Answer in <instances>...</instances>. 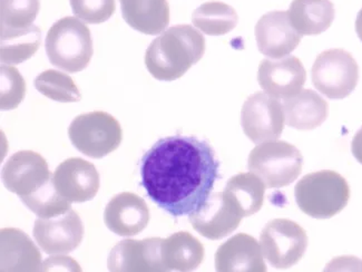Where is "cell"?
<instances>
[{
    "instance_id": "obj_35",
    "label": "cell",
    "mask_w": 362,
    "mask_h": 272,
    "mask_svg": "<svg viewBox=\"0 0 362 272\" xmlns=\"http://www.w3.org/2000/svg\"><path fill=\"white\" fill-rule=\"evenodd\" d=\"M361 270H362V264H361Z\"/></svg>"
},
{
    "instance_id": "obj_3",
    "label": "cell",
    "mask_w": 362,
    "mask_h": 272,
    "mask_svg": "<svg viewBox=\"0 0 362 272\" xmlns=\"http://www.w3.org/2000/svg\"><path fill=\"white\" fill-rule=\"evenodd\" d=\"M294 196L302 212L315 219H330L346 207L349 184L334 171L310 173L298 182Z\"/></svg>"
},
{
    "instance_id": "obj_28",
    "label": "cell",
    "mask_w": 362,
    "mask_h": 272,
    "mask_svg": "<svg viewBox=\"0 0 362 272\" xmlns=\"http://www.w3.org/2000/svg\"><path fill=\"white\" fill-rule=\"evenodd\" d=\"M35 87L40 94L56 102L75 103L82 100V94L74 79L55 69L40 74L35 79Z\"/></svg>"
},
{
    "instance_id": "obj_19",
    "label": "cell",
    "mask_w": 362,
    "mask_h": 272,
    "mask_svg": "<svg viewBox=\"0 0 362 272\" xmlns=\"http://www.w3.org/2000/svg\"><path fill=\"white\" fill-rule=\"evenodd\" d=\"M1 271H42V254L26 233L15 228L0 231Z\"/></svg>"
},
{
    "instance_id": "obj_16",
    "label": "cell",
    "mask_w": 362,
    "mask_h": 272,
    "mask_svg": "<svg viewBox=\"0 0 362 272\" xmlns=\"http://www.w3.org/2000/svg\"><path fill=\"white\" fill-rule=\"evenodd\" d=\"M160 238L121 241L108 256V270L114 272L166 271L160 256Z\"/></svg>"
},
{
    "instance_id": "obj_34",
    "label": "cell",
    "mask_w": 362,
    "mask_h": 272,
    "mask_svg": "<svg viewBox=\"0 0 362 272\" xmlns=\"http://www.w3.org/2000/svg\"><path fill=\"white\" fill-rule=\"evenodd\" d=\"M356 32L362 42V9L358 13L357 19H356Z\"/></svg>"
},
{
    "instance_id": "obj_21",
    "label": "cell",
    "mask_w": 362,
    "mask_h": 272,
    "mask_svg": "<svg viewBox=\"0 0 362 272\" xmlns=\"http://www.w3.org/2000/svg\"><path fill=\"white\" fill-rule=\"evenodd\" d=\"M124 21L137 32L158 35L170 23L168 0H121Z\"/></svg>"
},
{
    "instance_id": "obj_32",
    "label": "cell",
    "mask_w": 362,
    "mask_h": 272,
    "mask_svg": "<svg viewBox=\"0 0 362 272\" xmlns=\"http://www.w3.org/2000/svg\"><path fill=\"white\" fill-rule=\"evenodd\" d=\"M82 271L79 264L71 256H50L42 262V271Z\"/></svg>"
},
{
    "instance_id": "obj_12",
    "label": "cell",
    "mask_w": 362,
    "mask_h": 272,
    "mask_svg": "<svg viewBox=\"0 0 362 272\" xmlns=\"http://www.w3.org/2000/svg\"><path fill=\"white\" fill-rule=\"evenodd\" d=\"M242 217L226 192L211 194L199 211L189 215L192 227L204 238L220 240L239 228Z\"/></svg>"
},
{
    "instance_id": "obj_13",
    "label": "cell",
    "mask_w": 362,
    "mask_h": 272,
    "mask_svg": "<svg viewBox=\"0 0 362 272\" xmlns=\"http://www.w3.org/2000/svg\"><path fill=\"white\" fill-rule=\"evenodd\" d=\"M53 181L58 193L71 203L90 201L100 186V174L95 165L81 157H71L58 165Z\"/></svg>"
},
{
    "instance_id": "obj_25",
    "label": "cell",
    "mask_w": 362,
    "mask_h": 272,
    "mask_svg": "<svg viewBox=\"0 0 362 272\" xmlns=\"http://www.w3.org/2000/svg\"><path fill=\"white\" fill-rule=\"evenodd\" d=\"M0 60L3 65H18L40 50L42 32L37 26L17 32H0Z\"/></svg>"
},
{
    "instance_id": "obj_17",
    "label": "cell",
    "mask_w": 362,
    "mask_h": 272,
    "mask_svg": "<svg viewBox=\"0 0 362 272\" xmlns=\"http://www.w3.org/2000/svg\"><path fill=\"white\" fill-rule=\"evenodd\" d=\"M106 227L121 237H134L150 222V210L146 202L132 192L113 196L104 212Z\"/></svg>"
},
{
    "instance_id": "obj_23",
    "label": "cell",
    "mask_w": 362,
    "mask_h": 272,
    "mask_svg": "<svg viewBox=\"0 0 362 272\" xmlns=\"http://www.w3.org/2000/svg\"><path fill=\"white\" fill-rule=\"evenodd\" d=\"M291 24L303 35L322 34L334 23L336 9L330 0H293L288 11Z\"/></svg>"
},
{
    "instance_id": "obj_2",
    "label": "cell",
    "mask_w": 362,
    "mask_h": 272,
    "mask_svg": "<svg viewBox=\"0 0 362 272\" xmlns=\"http://www.w3.org/2000/svg\"><path fill=\"white\" fill-rule=\"evenodd\" d=\"M204 52L205 38L199 30L191 25H175L151 42L145 65L154 79L175 81L199 63Z\"/></svg>"
},
{
    "instance_id": "obj_18",
    "label": "cell",
    "mask_w": 362,
    "mask_h": 272,
    "mask_svg": "<svg viewBox=\"0 0 362 272\" xmlns=\"http://www.w3.org/2000/svg\"><path fill=\"white\" fill-rule=\"evenodd\" d=\"M218 272H265L262 249L253 237L239 233L224 242L216 254Z\"/></svg>"
},
{
    "instance_id": "obj_26",
    "label": "cell",
    "mask_w": 362,
    "mask_h": 272,
    "mask_svg": "<svg viewBox=\"0 0 362 272\" xmlns=\"http://www.w3.org/2000/svg\"><path fill=\"white\" fill-rule=\"evenodd\" d=\"M192 21L204 34L222 36L235 28L239 16L232 6L221 1H210L195 9Z\"/></svg>"
},
{
    "instance_id": "obj_7",
    "label": "cell",
    "mask_w": 362,
    "mask_h": 272,
    "mask_svg": "<svg viewBox=\"0 0 362 272\" xmlns=\"http://www.w3.org/2000/svg\"><path fill=\"white\" fill-rule=\"evenodd\" d=\"M359 66L350 52L340 48L325 50L313 66V83L330 100H344L357 87Z\"/></svg>"
},
{
    "instance_id": "obj_5",
    "label": "cell",
    "mask_w": 362,
    "mask_h": 272,
    "mask_svg": "<svg viewBox=\"0 0 362 272\" xmlns=\"http://www.w3.org/2000/svg\"><path fill=\"white\" fill-rule=\"evenodd\" d=\"M303 157L297 147L286 141L263 142L251 151L247 168L269 188L290 186L299 178Z\"/></svg>"
},
{
    "instance_id": "obj_31",
    "label": "cell",
    "mask_w": 362,
    "mask_h": 272,
    "mask_svg": "<svg viewBox=\"0 0 362 272\" xmlns=\"http://www.w3.org/2000/svg\"><path fill=\"white\" fill-rule=\"evenodd\" d=\"M74 15L87 24H103L115 13V0H69Z\"/></svg>"
},
{
    "instance_id": "obj_10",
    "label": "cell",
    "mask_w": 362,
    "mask_h": 272,
    "mask_svg": "<svg viewBox=\"0 0 362 272\" xmlns=\"http://www.w3.org/2000/svg\"><path fill=\"white\" fill-rule=\"evenodd\" d=\"M84 231L82 219L71 209L58 217H38L35 221L34 238L46 254H66L82 244Z\"/></svg>"
},
{
    "instance_id": "obj_14",
    "label": "cell",
    "mask_w": 362,
    "mask_h": 272,
    "mask_svg": "<svg viewBox=\"0 0 362 272\" xmlns=\"http://www.w3.org/2000/svg\"><path fill=\"white\" fill-rule=\"evenodd\" d=\"M307 72L294 56L280 60H263L259 65L257 81L264 93L276 100H286L301 92Z\"/></svg>"
},
{
    "instance_id": "obj_1",
    "label": "cell",
    "mask_w": 362,
    "mask_h": 272,
    "mask_svg": "<svg viewBox=\"0 0 362 272\" xmlns=\"http://www.w3.org/2000/svg\"><path fill=\"white\" fill-rule=\"evenodd\" d=\"M220 162L208 142L195 136L158 140L141 161V184L160 209L179 217L199 211L218 178Z\"/></svg>"
},
{
    "instance_id": "obj_6",
    "label": "cell",
    "mask_w": 362,
    "mask_h": 272,
    "mask_svg": "<svg viewBox=\"0 0 362 272\" xmlns=\"http://www.w3.org/2000/svg\"><path fill=\"white\" fill-rule=\"evenodd\" d=\"M69 136L79 152L93 159H102L121 145L123 131L113 115L95 110L74 118L69 128Z\"/></svg>"
},
{
    "instance_id": "obj_9",
    "label": "cell",
    "mask_w": 362,
    "mask_h": 272,
    "mask_svg": "<svg viewBox=\"0 0 362 272\" xmlns=\"http://www.w3.org/2000/svg\"><path fill=\"white\" fill-rule=\"evenodd\" d=\"M284 106L267 93L247 97L241 110V125L253 143L278 140L284 128Z\"/></svg>"
},
{
    "instance_id": "obj_20",
    "label": "cell",
    "mask_w": 362,
    "mask_h": 272,
    "mask_svg": "<svg viewBox=\"0 0 362 272\" xmlns=\"http://www.w3.org/2000/svg\"><path fill=\"white\" fill-rule=\"evenodd\" d=\"M282 106L288 125L299 131L315 130L328 118V103L313 89H303L286 98Z\"/></svg>"
},
{
    "instance_id": "obj_15",
    "label": "cell",
    "mask_w": 362,
    "mask_h": 272,
    "mask_svg": "<svg viewBox=\"0 0 362 272\" xmlns=\"http://www.w3.org/2000/svg\"><path fill=\"white\" fill-rule=\"evenodd\" d=\"M291 24L288 11H270L255 26V40L261 54L279 60L290 55L302 40Z\"/></svg>"
},
{
    "instance_id": "obj_29",
    "label": "cell",
    "mask_w": 362,
    "mask_h": 272,
    "mask_svg": "<svg viewBox=\"0 0 362 272\" xmlns=\"http://www.w3.org/2000/svg\"><path fill=\"white\" fill-rule=\"evenodd\" d=\"M21 199L30 211L42 219L58 217L71 210V202L58 193L53 178L34 193L21 196Z\"/></svg>"
},
{
    "instance_id": "obj_8",
    "label": "cell",
    "mask_w": 362,
    "mask_h": 272,
    "mask_svg": "<svg viewBox=\"0 0 362 272\" xmlns=\"http://www.w3.org/2000/svg\"><path fill=\"white\" fill-rule=\"evenodd\" d=\"M265 259L276 269H289L297 264L307 251L305 229L289 219H274L265 225L260 236Z\"/></svg>"
},
{
    "instance_id": "obj_11",
    "label": "cell",
    "mask_w": 362,
    "mask_h": 272,
    "mask_svg": "<svg viewBox=\"0 0 362 272\" xmlns=\"http://www.w3.org/2000/svg\"><path fill=\"white\" fill-rule=\"evenodd\" d=\"M1 178L8 191L21 198L36 192L53 178V174L42 155L34 151H19L4 165Z\"/></svg>"
},
{
    "instance_id": "obj_4",
    "label": "cell",
    "mask_w": 362,
    "mask_h": 272,
    "mask_svg": "<svg viewBox=\"0 0 362 272\" xmlns=\"http://www.w3.org/2000/svg\"><path fill=\"white\" fill-rule=\"evenodd\" d=\"M46 52L50 63L67 73L84 71L94 54L92 34L77 17H64L48 30Z\"/></svg>"
},
{
    "instance_id": "obj_33",
    "label": "cell",
    "mask_w": 362,
    "mask_h": 272,
    "mask_svg": "<svg viewBox=\"0 0 362 272\" xmlns=\"http://www.w3.org/2000/svg\"><path fill=\"white\" fill-rule=\"evenodd\" d=\"M351 152L356 160L362 164V128L354 135L351 143Z\"/></svg>"
},
{
    "instance_id": "obj_27",
    "label": "cell",
    "mask_w": 362,
    "mask_h": 272,
    "mask_svg": "<svg viewBox=\"0 0 362 272\" xmlns=\"http://www.w3.org/2000/svg\"><path fill=\"white\" fill-rule=\"evenodd\" d=\"M40 0H0V32H17L34 26Z\"/></svg>"
},
{
    "instance_id": "obj_22",
    "label": "cell",
    "mask_w": 362,
    "mask_h": 272,
    "mask_svg": "<svg viewBox=\"0 0 362 272\" xmlns=\"http://www.w3.org/2000/svg\"><path fill=\"white\" fill-rule=\"evenodd\" d=\"M204 246L191 233L181 231L162 239L160 256L166 271H192L204 260Z\"/></svg>"
},
{
    "instance_id": "obj_30",
    "label": "cell",
    "mask_w": 362,
    "mask_h": 272,
    "mask_svg": "<svg viewBox=\"0 0 362 272\" xmlns=\"http://www.w3.org/2000/svg\"><path fill=\"white\" fill-rule=\"evenodd\" d=\"M0 108L3 110H15L26 94V83L18 69L13 66L0 68Z\"/></svg>"
},
{
    "instance_id": "obj_24",
    "label": "cell",
    "mask_w": 362,
    "mask_h": 272,
    "mask_svg": "<svg viewBox=\"0 0 362 272\" xmlns=\"http://www.w3.org/2000/svg\"><path fill=\"white\" fill-rule=\"evenodd\" d=\"M224 192L235 204L242 217H251L262 208L265 184L255 173H239L228 180Z\"/></svg>"
}]
</instances>
